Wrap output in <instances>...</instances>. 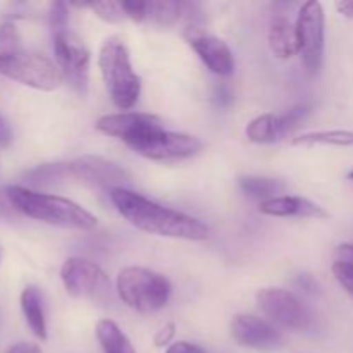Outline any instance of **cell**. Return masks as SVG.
I'll use <instances>...</instances> for the list:
<instances>
[{"label": "cell", "instance_id": "obj_1", "mask_svg": "<svg viewBox=\"0 0 353 353\" xmlns=\"http://www.w3.org/2000/svg\"><path fill=\"white\" fill-rule=\"evenodd\" d=\"M109 196L117 212L143 233L190 241H203L210 234L209 226L196 217L161 205L128 188L110 190Z\"/></svg>", "mask_w": 353, "mask_h": 353}, {"label": "cell", "instance_id": "obj_2", "mask_svg": "<svg viewBox=\"0 0 353 353\" xmlns=\"http://www.w3.org/2000/svg\"><path fill=\"white\" fill-rule=\"evenodd\" d=\"M6 193L17 212L40 223L74 231H92L99 224L93 214L64 196L41 193L21 185L9 186Z\"/></svg>", "mask_w": 353, "mask_h": 353}, {"label": "cell", "instance_id": "obj_3", "mask_svg": "<svg viewBox=\"0 0 353 353\" xmlns=\"http://www.w3.org/2000/svg\"><path fill=\"white\" fill-rule=\"evenodd\" d=\"M99 68L114 105L121 110L133 109L140 99L141 78L133 69L126 43L119 38H107L99 52Z\"/></svg>", "mask_w": 353, "mask_h": 353}, {"label": "cell", "instance_id": "obj_4", "mask_svg": "<svg viewBox=\"0 0 353 353\" xmlns=\"http://www.w3.org/2000/svg\"><path fill=\"white\" fill-rule=\"evenodd\" d=\"M116 292L121 302L134 312L155 314L168 305L172 286L161 272L130 265L121 269L117 274Z\"/></svg>", "mask_w": 353, "mask_h": 353}, {"label": "cell", "instance_id": "obj_5", "mask_svg": "<svg viewBox=\"0 0 353 353\" xmlns=\"http://www.w3.org/2000/svg\"><path fill=\"white\" fill-rule=\"evenodd\" d=\"M0 76L40 92H54L64 81L57 64L47 55L23 50L0 55Z\"/></svg>", "mask_w": 353, "mask_h": 353}, {"label": "cell", "instance_id": "obj_6", "mask_svg": "<svg viewBox=\"0 0 353 353\" xmlns=\"http://www.w3.org/2000/svg\"><path fill=\"white\" fill-rule=\"evenodd\" d=\"M52 48H54L55 64L61 71L64 81L78 95L88 93L90 83V48L79 34L71 30H62L52 33Z\"/></svg>", "mask_w": 353, "mask_h": 353}, {"label": "cell", "instance_id": "obj_7", "mask_svg": "<svg viewBox=\"0 0 353 353\" xmlns=\"http://www.w3.org/2000/svg\"><path fill=\"white\" fill-rule=\"evenodd\" d=\"M295 28L299 54L307 72L312 76L319 74L324 62V47H326V16L323 6L316 0L302 3Z\"/></svg>", "mask_w": 353, "mask_h": 353}, {"label": "cell", "instance_id": "obj_8", "mask_svg": "<svg viewBox=\"0 0 353 353\" xmlns=\"http://www.w3.org/2000/svg\"><path fill=\"white\" fill-rule=\"evenodd\" d=\"M61 281L72 299L107 302L110 299V279L100 265L81 257H71L62 264Z\"/></svg>", "mask_w": 353, "mask_h": 353}, {"label": "cell", "instance_id": "obj_9", "mask_svg": "<svg viewBox=\"0 0 353 353\" xmlns=\"http://www.w3.org/2000/svg\"><path fill=\"white\" fill-rule=\"evenodd\" d=\"M95 130L107 137L117 138L126 147L137 152L152 137L164 130L162 121L154 114L141 112H117L107 114L97 119Z\"/></svg>", "mask_w": 353, "mask_h": 353}, {"label": "cell", "instance_id": "obj_10", "mask_svg": "<svg viewBox=\"0 0 353 353\" xmlns=\"http://www.w3.org/2000/svg\"><path fill=\"white\" fill-rule=\"evenodd\" d=\"M255 300L268 321L283 330L303 331L312 323L309 309L288 290L262 288L255 295Z\"/></svg>", "mask_w": 353, "mask_h": 353}, {"label": "cell", "instance_id": "obj_11", "mask_svg": "<svg viewBox=\"0 0 353 353\" xmlns=\"http://www.w3.org/2000/svg\"><path fill=\"white\" fill-rule=\"evenodd\" d=\"M183 37L212 74L221 76V78L233 74L234 55L223 38L209 33L199 24H188L183 31Z\"/></svg>", "mask_w": 353, "mask_h": 353}, {"label": "cell", "instance_id": "obj_12", "mask_svg": "<svg viewBox=\"0 0 353 353\" xmlns=\"http://www.w3.org/2000/svg\"><path fill=\"white\" fill-rule=\"evenodd\" d=\"M71 178L92 188H126L130 185V172L119 164L99 155H83L69 162Z\"/></svg>", "mask_w": 353, "mask_h": 353}, {"label": "cell", "instance_id": "obj_13", "mask_svg": "<svg viewBox=\"0 0 353 353\" xmlns=\"http://www.w3.org/2000/svg\"><path fill=\"white\" fill-rule=\"evenodd\" d=\"M203 148V143L196 137L186 133L162 130L145 145H141L134 154L155 162L186 161L195 157Z\"/></svg>", "mask_w": 353, "mask_h": 353}, {"label": "cell", "instance_id": "obj_14", "mask_svg": "<svg viewBox=\"0 0 353 353\" xmlns=\"http://www.w3.org/2000/svg\"><path fill=\"white\" fill-rule=\"evenodd\" d=\"M231 336L238 345L254 350H272L283 343V333L278 326L264 317L238 314L231 319Z\"/></svg>", "mask_w": 353, "mask_h": 353}, {"label": "cell", "instance_id": "obj_15", "mask_svg": "<svg viewBox=\"0 0 353 353\" xmlns=\"http://www.w3.org/2000/svg\"><path fill=\"white\" fill-rule=\"evenodd\" d=\"M259 212L269 217H302V219H326L327 217V212L319 203L295 195H281L261 202Z\"/></svg>", "mask_w": 353, "mask_h": 353}, {"label": "cell", "instance_id": "obj_16", "mask_svg": "<svg viewBox=\"0 0 353 353\" xmlns=\"http://www.w3.org/2000/svg\"><path fill=\"white\" fill-rule=\"evenodd\" d=\"M268 43L271 54L279 61H290L299 54L296 28L288 17L276 16L268 31Z\"/></svg>", "mask_w": 353, "mask_h": 353}, {"label": "cell", "instance_id": "obj_17", "mask_svg": "<svg viewBox=\"0 0 353 353\" xmlns=\"http://www.w3.org/2000/svg\"><path fill=\"white\" fill-rule=\"evenodd\" d=\"M21 310H23L24 321H26L28 327L31 333L38 338V340L45 341L48 338L47 333V321H45V310H43V300H41V293L37 286L30 285L23 290L21 293Z\"/></svg>", "mask_w": 353, "mask_h": 353}, {"label": "cell", "instance_id": "obj_18", "mask_svg": "<svg viewBox=\"0 0 353 353\" xmlns=\"http://www.w3.org/2000/svg\"><path fill=\"white\" fill-rule=\"evenodd\" d=\"M186 3L176 0H145L143 23L155 24L161 28L174 26L185 17Z\"/></svg>", "mask_w": 353, "mask_h": 353}, {"label": "cell", "instance_id": "obj_19", "mask_svg": "<svg viewBox=\"0 0 353 353\" xmlns=\"http://www.w3.org/2000/svg\"><path fill=\"white\" fill-rule=\"evenodd\" d=\"M71 178L69 162H52V164H41L30 169L23 174V181L26 188H48L62 183L64 179Z\"/></svg>", "mask_w": 353, "mask_h": 353}, {"label": "cell", "instance_id": "obj_20", "mask_svg": "<svg viewBox=\"0 0 353 353\" xmlns=\"http://www.w3.org/2000/svg\"><path fill=\"white\" fill-rule=\"evenodd\" d=\"M97 340L103 353H137L130 338L110 319H100L95 326Z\"/></svg>", "mask_w": 353, "mask_h": 353}, {"label": "cell", "instance_id": "obj_21", "mask_svg": "<svg viewBox=\"0 0 353 353\" xmlns=\"http://www.w3.org/2000/svg\"><path fill=\"white\" fill-rule=\"evenodd\" d=\"M238 185L245 195L261 200V202L281 196V193H285L286 190L285 181L276 178H264V176H241L238 179Z\"/></svg>", "mask_w": 353, "mask_h": 353}, {"label": "cell", "instance_id": "obj_22", "mask_svg": "<svg viewBox=\"0 0 353 353\" xmlns=\"http://www.w3.org/2000/svg\"><path fill=\"white\" fill-rule=\"evenodd\" d=\"M245 137L250 143L255 145H268L281 140L279 137V123L278 116L271 112L261 114L254 117L245 128Z\"/></svg>", "mask_w": 353, "mask_h": 353}, {"label": "cell", "instance_id": "obj_23", "mask_svg": "<svg viewBox=\"0 0 353 353\" xmlns=\"http://www.w3.org/2000/svg\"><path fill=\"white\" fill-rule=\"evenodd\" d=\"M295 147H314V145H330V147H353V131L350 130H323L310 131L293 138Z\"/></svg>", "mask_w": 353, "mask_h": 353}, {"label": "cell", "instance_id": "obj_24", "mask_svg": "<svg viewBox=\"0 0 353 353\" xmlns=\"http://www.w3.org/2000/svg\"><path fill=\"white\" fill-rule=\"evenodd\" d=\"M74 7H81V9H90L95 14L99 19L105 21V23L117 24L123 23L126 19L123 6L121 2H114V0H103V2H85V3H74Z\"/></svg>", "mask_w": 353, "mask_h": 353}, {"label": "cell", "instance_id": "obj_25", "mask_svg": "<svg viewBox=\"0 0 353 353\" xmlns=\"http://www.w3.org/2000/svg\"><path fill=\"white\" fill-rule=\"evenodd\" d=\"M309 114H310V109L307 105H295V107H290L285 114L278 116L279 137L285 138L286 134H290L293 130H296V128L307 119Z\"/></svg>", "mask_w": 353, "mask_h": 353}, {"label": "cell", "instance_id": "obj_26", "mask_svg": "<svg viewBox=\"0 0 353 353\" xmlns=\"http://www.w3.org/2000/svg\"><path fill=\"white\" fill-rule=\"evenodd\" d=\"M19 33H17L14 23L0 24V55L16 54L21 50Z\"/></svg>", "mask_w": 353, "mask_h": 353}, {"label": "cell", "instance_id": "obj_27", "mask_svg": "<svg viewBox=\"0 0 353 353\" xmlns=\"http://www.w3.org/2000/svg\"><path fill=\"white\" fill-rule=\"evenodd\" d=\"M48 26L52 33L68 30V3L55 2L48 10Z\"/></svg>", "mask_w": 353, "mask_h": 353}, {"label": "cell", "instance_id": "obj_28", "mask_svg": "<svg viewBox=\"0 0 353 353\" xmlns=\"http://www.w3.org/2000/svg\"><path fill=\"white\" fill-rule=\"evenodd\" d=\"M331 271H333V276L336 278V281L340 283L341 288L353 299V269L345 264H340V262H333Z\"/></svg>", "mask_w": 353, "mask_h": 353}, {"label": "cell", "instance_id": "obj_29", "mask_svg": "<svg viewBox=\"0 0 353 353\" xmlns=\"http://www.w3.org/2000/svg\"><path fill=\"white\" fill-rule=\"evenodd\" d=\"M174 336H176V324L174 323H165L164 326L159 327L157 333L154 334V345L157 348L171 347Z\"/></svg>", "mask_w": 353, "mask_h": 353}, {"label": "cell", "instance_id": "obj_30", "mask_svg": "<svg viewBox=\"0 0 353 353\" xmlns=\"http://www.w3.org/2000/svg\"><path fill=\"white\" fill-rule=\"evenodd\" d=\"M334 257H336L334 262H340V264H345L353 269V243L338 245L336 250H334Z\"/></svg>", "mask_w": 353, "mask_h": 353}, {"label": "cell", "instance_id": "obj_31", "mask_svg": "<svg viewBox=\"0 0 353 353\" xmlns=\"http://www.w3.org/2000/svg\"><path fill=\"white\" fill-rule=\"evenodd\" d=\"M165 353H205V350L190 341H174L171 347H168Z\"/></svg>", "mask_w": 353, "mask_h": 353}, {"label": "cell", "instance_id": "obj_32", "mask_svg": "<svg viewBox=\"0 0 353 353\" xmlns=\"http://www.w3.org/2000/svg\"><path fill=\"white\" fill-rule=\"evenodd\" d=\"M12 141V130H10L9 123L0 116V148L7 147Z\"/></svg>", "mask_w": 353, "mask_h": 353}, {"label": "cell", "instance_id": "obj_33", "mask_svg": "<svg viewBox=\"0 0 353 353\" xmlns=\"http://www.w3.org/2000/svg\"><path fill=\"white\" fill-rule=\"evenodd\" d=\"M7 353H43V352H41V348L38 347V345L26 343V341H23V343L12 345V347L7 350Z\"/></svg>", "mask_w": 353, "mask_h": 353}, {"label": "cell", "instance_id": "obj_34", "mask_svg": "<svg viewBox=\"0 0 353 353\" xmlns=\"http://www.w3.org/2000/svg\"><path fill=\"white\" fill-rule=\"evenodd\" d=\"M338 12L341 14L347 19H353V0H340V2L334 3Z\"/></svg>", "mask_w": 353, "mask_h": 353}, {"label": "cell", "instance_id": "obj_35", "mask_svg": "<svg viewBox=\"0 0 353 353\" xmlns=\"http://www.w3.org/2000/svg\"><path fill=\"white\" fill-rule=\"evenodd\" d=\"M348 179H352V181H353V169L350 172H348Z\"/></svg>", "mask_w": 353, "mask_h": 353}]
</instances>
